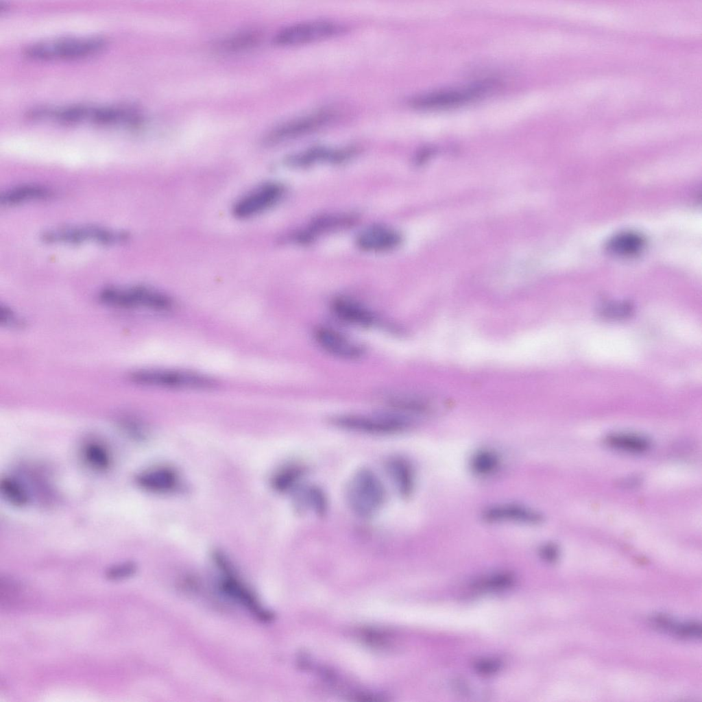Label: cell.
<instances>
[{
    "mask_svg": "<svg viewBox=\"0 0 702 702\" xmlns=\"http://www.w3.org/2000/svg\"><path fill=\"white\" fill-rule=\"evenodd\" d=\"M107 45L108 40L101 36L70 37L32 43L23 53L34 60L76 59L94 55Z\"/></svg>",
    "mask_w": 702,
    "mask_h": 702,
    "instance_id": "6da1fadb",
    "label": "cell"
},
{
    "mask_svg": "<svg viewBox=\"0 0 702 702\" xmlns=\"http://www.w3.org/2000/svg\"><path fill=\"white\" fill-rule=\"evenodd\" d=\"M99 297L103 303L122 308L167 311L171 310L174 304L165 293L144 286L108 287L99 293Z\"/></svg>",
    "mask_w": 702,
    "mask_h": 702,
    "instance_id": "7a4b0ae2",
    "label": "cell"
},
{
    "mask_svg": "<svg viewBox=\"0 0 702 702\" xmlns=\"http://www.w3.org/2000/svg\"><path fill=\"white\" fill-rule=\"evenodd\" d=\"M384 486L370 469H361L353 476L348 489V499L352 511L365 518L375 513L383 504Z\"/></svg>",
    "mask_w": 702,
    "mask_h": 702,
    "instance_id": "3957f363",
    "label": "cell"
},
{
    "mask_svg": "<svg viewBox=\"0 0 702 702\" xmlns=\"http://www.w3.org/2000/svg\"><path fill=\"white\" fill-rule=\"evenodd\" d=\"M130 378L139 385L168 389H206L216 385L206 375L180 370H141L132 372Z\"/></svg>",
    "mask_w": 702,
    "mask_h": 702,
    "instance_id": "277c9868",
    "label": "cell"
},
{
    "mask_svg": "<svg viewBox=\"0 0 702 702\" xmlns=\"http://www.w3.org/2000/svg\"><path fill=\"white\" fill-rule=\"evenodd\" d=\"M45 243L52 244H81L95 242L104 245L123 243L129 239L128 233L98 226H77L56 228L43 233Z\"/></svg>",
    "mask_w": 702,
    "mask_h": 702,
    "instance_id": "5b68a950",
    "label": "cell"
},
{
    "mask_svg": "<svg viewBox=\"0 0 702 702\" xmlns=\"http://www.w3.org/2000/svg\"><path fill=\"white\" fill-rule=\"evenodd\" d=\"M333 422L346 429L374 434L397 433L411 425V420L407 417L394 414L373 416L345 415L335 417Z\"/></svg>",
    "mask_w": 702,
    "mask_h": 702,
    "instance_id": "8992f818",
    "label": "cell"
},
{
    "mask_svg": "<svg viewBox=\"0 0 702 702\" xmlns=\"http://www.w3.org/2000/svg\"><path fill=\"white\" fill-rule=\"evenodd\" d=\"M283 191L282 186L278 183L261 184L236 201L233 215L243 219L257 216L274 206L281 199Z\"/></svg>",
    "mask_w": 702,
    "mask_h": 702,
    "instance_id": "52a82bcc",
    "label": "cell"
},
{
    "mask_svg": "<svg viewBox=\"0 0 702 702\" xmlns=\"http://www.w3.org/2000/svg\"><path fill=\"white\" fill-rule=\"evenodd\" d=\"M342 28L337 23L326 21L302 22L281 29L274 38V42L282 46L305 44L331 37L340 33Z\"/></svg>",
    "mask_w": 702,
    "mask_h": 702,
    "instance_id": "ba28073f",
    "label": "cell"
},
{
    "mask_svg": "<svg viewBox=\"0 0 702 702\" xmlns=\"http://www.w3.org/2000/svg\"><path fill=\"white\" fill-rule=\"evenodd\" d=\"M216 565L223 573L222 585L227 593L246 606L261 619H267V613L255 596L235 577L234 570L227 556L220 550L213 555Z\"/></svg>",
    "mask_w": 702,
    "mask_h": 702,
    "instance_id": "9c48e42d",
    "label": "cell"
},
{
    "mask_svg": "<svg viewBox=\"0 0 702 702\" xmlns=\"http://www.w3.org/2000/svg\"><path fill=\"white\" fill-rule=\"evenodd\" d=\"M317 343L328 353L344 359H356L364 352L363 347L341 332L326 326L315 330Z\"/></svg>",
    "mask_w": 702,
    "mask_h": 702,
    "instance_id": "30bf717a",
    "label": "cell"
},
{
    "mask_svg": "<svg viewBox=\"0 0 702 702\" xmlns=\"http://www.w3.org/2000/svg\"><path fill=\"white\" fill-rule=\"evenodd\" d=\"M482 518L489 523L513 522L527 525L541 523L542 515L535 509L518 503L490 505L482 511Z\"/></svg>",
    "mask_w": 702,
    "mask_h": 702,
    "instance_id": "8fae6325",
    "label": "cell"
},
{
    "mask_svg": "<svg viewBox=\"0 0 702 702\" xmlns=\"http://www.w3.org/2000/svg\"><path fill=\"white\" fill-rule=\"evenodd\" d=\"M483 85L426 93L413 98L411 104L418 108H440L461 104L483 94Z\"/></svg>",
    "mask_w": 702,
    "mask_h": 702,
    "instance_id": "7c38bea8",
    "label": "cell"
},
{
    "mask_svg": "<svg viewBox=\"0 0 702 702\" xmlns=\"http://www.w3.org/2000/svg\"><path fill=\"white\" fill-rule=\"evenodd\" d=\"M137 485L143 489L156 494H169L177 491L181 484L177 470L170 466L158 465L137 474Z\"/></svg>",
    "mask_w": 702,
    "mask_h": 702,
    "instance_id": "4fadbf2b",
    "label": "cell"
},
{
    "mask_svg": "<svg viewBox=\"0 0 702 702\" xmlns=\"http://www.w3.org/2000/svg\"><path fill=\"white\" fill-rule=\"evenodd\" d=\"M401 237L396 231L383 226H374L363 231L356 239L357 245L369 252H384L397 247Z\"/></svg>",
    "mask_w": 702,
    "mask_h": 702,
    "instance_id": "5bb4252c",
    "label": "cell"
},
{
    "mask_svg": "<svg viewBox=\"0 0 702 702\" xmlns=\"http://www.w3.org/2000/svg\"><path fill=\"white\" fill-rule=\"evenodd\" d=\"M331 114L317 113L287 123L274 130L267 138L269 143L289 139L324 125Z\"/></svg>",
    "mask_w": 702,
    "mask_h": 702,
    "instance_id": "9a60e30c",
    "label": "cell"
},
{
    "mask_svg": "<svg viewBox=\"0 0 702 702\" xmlns=\"http://www.w3.org/2000/svg\"><path fill=\"white\" fill-rule=\"evenodd\" d=\"M331 308L339 319L350 324L368 327L375 322L374 315L368 308L347 298H335Z\"/></svg>",
    "mask_w": 702,
    "mask_h": 702,
    "instance_id": "2e32d148",
    "label": "cell"
},
{
    "mask_svg": "<svg viewBox=\"0 0 702 702\" xmlns=\"http://www.w3.org/2000/svg\"><path fill=\"white\" fill-rule=\"evenodd\" d=\"M36 596L31 586L9 576L0 579V603L5 607H19L32 603Z\"/></svg>",
    "mask_w": 702,
    "mask_h": 702,
    "instance_id": "e0dca14e",
    "label": "cell"
},
{
    "mask_svg": "<svg viewBox=\"0 0 702 702\" xmlns=\"http://www.w3.org/2000/svg\"><path fill=\"white\" fill-rule=\"evenodd\" d=\"M52 195V191L45 186L36 184H21L3 192L0 196V203L5 206H12L48 199Z\"/></svg>",
    "mask_w": 702,
    "mask_h": 702,
    "instance_id": "ac0fdd59",
    "label": "cell"
},
{
    "mask_svg": "<svg viewBox=\"0 0 702 702\" xmlns=\"http://www.w3.org/2000/svg\"><path fill=\"white\" fill-rule=\"evenodd\" d=\"M387 474L396 489L404 496H409L414 487V472L410 463L400 457L391 459L387 463Z\"/></svg>",
    "mask_w": 702,
    "mask_h": 702,
    "instance_id": "d6986e66",
    "label": "cell"
},
{
    "mask_svg": "<svg viewBox=\"0 0 702 702\" xmlns=\"http://www.w3.org/2000/svg\"><path fill=\"white\" fill-rule=\"evenodd\" d=\"M645 245L644 239L638 233L624 232L615 235L608 244V250L612 254L631 257L638 254Z\"/></svg>",
    "mask_w": 702,
    "mask_h": 702,
    "instance_id": "ffe728a7",
    "label": "cell"
},
{
    "mask_svg": "<svg viewBox=\"0 0 702 702\" xmlns=\"http://www.w3.org/2000/svg\"><path fill=\"white\" fill-rule=\"evenodd\" d=\"M82 456L88 466L97 472L108 470L112 464L111 453L103 443L89 441L82 447Z\"/></svg>",
    "mask_w": 702,
    "mask_h": 702,
    "instance_id": "44dd1931",
    "label": "cell"
},
{
    "mask_svg": "<svg viewBox=\"0 0 702 702\" xmlns=\"http://www.w3.org/2000/svg\"><path fill=\"white\" fill-rule=\"evenodd\" d=\"M500 463V457L497 452L490 448H481L471 456L469 467L474 474L484 477L494 474Z\"/></svg>",
    "mask_w": 702,
    "mask_h": 702,
    "instance_id": "7402d4cb",
    "label": "cell"
},
{
    "mask_svg": "<svg viewBox=\"0 0 702 702\" xmlns=\"http://www.w3.org/2000/svg\"><path fill=\"white\" fill-rule=\"evenodd\" d=\"M0 492L3 498L14 506L23 507L29 501L25 486L12 476H5L1 479Z\"/></svg>",
    "mask_w": 702,
    "mask_h": 702,
    "instance_id": "603a6c76",
    "label": "cell"
},
{
    "mask_svg": "<svg viewBox=\"0 0 702 702\" xmlns=\"http://www.w3.org/2000/svg\"><path fill=\"white\" fill-rule=\"evenodd\" d=\"M607 443L614 448L631 452H642L649 447V442L646 438L632 434L610 435Z\"/></svg>",
    "mask_w": 702,
    "mask_h": 702,
    "instance_id": "cb8c5ba5",
    "label": "cell"
},
{
    "mask_svg": "<svg viewBox=\"0 0 702 702\" xmlns=\"http://www.w3.org/2000/svg\"><path fill=\"white\" fill-rule=\"evenodd\" d=\"M302 474L301 468L289 465L278 470L272 477L271 485L278 492H285L292 488Z\"/></svg>",
    "mask_w": 702,
    "mask_h": 702,
    "instance_id": "d4e9b609",
    "label": "cell"
},
{
    "mask_svg": "<svg viewBox=\"0 0 702 702\" xmlns=\"http://www.w3.org/2000/svg\"><path fill=\"white\" fill-rule=\"evenodd\" d=\"M300 504L303 507L311 509L317 513H323L326 507L325 497L319 489L316 487H307L302 489L298 494Z\"/></svg>",
    "mask_w": 702,
    "mask_h": 702,
    "instance_id": "484cf974",
    "label": "cell"
},
{
    "mask_svg": "<svg viewBox=\"0 0 702 702\" xmlns=\"http://www.w3.org/2000/svg\"><path fill=\"white\" fill-rule=\"evenodd\" d=\"M258 39V33L247 32L226 40L221 45L226 50L239 49L254 45Z\"/></svg>",
    "mask_w": 702,
    "mask_h": 702,
    "instance_id": "4316f807",
    "label": "cell"
},
{
    "mask_svg": "<svg viewBox=\"0 0 702 702\" xmlns=\"http://www.w3.org/2000/svg\"><path fill=\"white\" fill-rule=\"evenodd\" d=\"M136 568L132 562H124L114 565L106 570V577L111 581L128 578L134 574Z\"/></svg>",
    "mask_w": 702,
    "mask_h": 702,
    "instance_id": "83f0119b",
    "label": "cell"
},
{
    "mask_svg": "<svg viewBox=\"0 0 702 702\" xmlns=\"http://www.w3.org/2000/svg\"><path fill=\"white\" fill-rule=\"evenodd\" d=\"M0 323L5 327L20 328L23 326V322L12 309L7 306H1L0 308Z\"/></svg>",
    "mask_w": 702,
    "mask_h": 702,
    "instance_id": "f1b7e54d",
    "label": "cell"
},
{
    "mask_svg": "<svg viewBox=\"0 0 702 702\" xmlns=\"http://www.w3.org/2000/svg\"><path fill=\"white\" fill-rule=\"evenodd\" d=\"M540 554L545 560L552 562L557 559L559 550L556 545L547 544L542 547Z\"/></svg>",
    "mask_w": 702,
    "mask_h": 702,
    "instance_id": "f546056e",
    "label": "cell"
},
{
    "mask_svg": "<svg viewBox=\"0 0 702 702\" xmlns=\"http://www.w3.org/2000/svg\"><path fill=\"white\" fill-rule=\"evenodd\" d=\"M498 668V664L492 661H483L478 664V668L483 673H492Z\"/></svg>",
    "mask_w": 702,
    "mask_h": 702,
    "instance_id": "4dcf8cb0",
    "label": "cell"
}]
</instances>
